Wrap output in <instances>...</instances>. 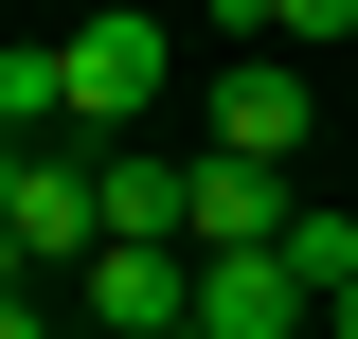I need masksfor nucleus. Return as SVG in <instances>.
<instances>
[{"instance_id":"obj_11","label":"nucleus","mask_w":358,"mask_h":339,"mask_svg":"<svg viewBox=\"0 0 358 339\" xmlns=\"http://www.w3.org/2000/svg\"><path fill=\"white\" fill-rule=\"evenodd\" d=\"M179 339H197V322H179Z\"/></svg>"},{"instance_id":"obj_7","label":"nucleus","mask_w":358,"mask_h":339,"mask_svg":"<svg viewBox=\"0 0 358 339\" xmlns=\"http://www.w3.org/2000/svg\"><path fill=\"white\" fill-rule=\"evenodd\" d=\"M0 126H18V143H54V126H72V72H54V36H18V54H0Z\"/></svg>"},{"instance_id":"obj_2","label":"nucleus","mask_w":358,"mask_h":339,"mask_svg":"<svg viewBox=\"0 0 358 339\" xmlns=\"http://www.w3.org/2000/svg\"><path fill=\"white\" fill-rule=\"evenodd\" d=\"M305 143H322L305 54H233V72H215V107H197V161H268V179H305Z\"/></svg>"},{"instance_id":"obj_9","label":"nucleus","mask_w":358,"mask_h":339,"mask_svg":"<svg viewBox=\"0 0 358 339\" xmlns=\"http://www.w3.org/2000/svg\"><path fill=\"white\" fill-rule=\"evenodd\" d=\"M0 339H72V322H54V303H36V286H18V303H0Z\"/></svg>"},{"instance_id":"obj_6","label":"nucleus","mask_w":358,"mask_h":339,"mask_svg":"<svg viewBox=\"0 0 358 339\" xmlns=\"http://www.w3.org/2000/svg\"><path fill=\"white\" fill-rule=\"evenodd\" d=\"M215 18H233L251 54H341V36H358V0H215Z\"/></svg>"},{"instance_id":"obj_1","label":"nucleus","mask_w":358,"mask_h":339,"mask_svg":"<svg viewBox=\"0 0 358 339\" xmlns=\"http://www.w3.org/2000/svg\"><path fill=\"white\" fill-rule=\"evenodd\" d=\"M0 250H18V286H72V268L108 250V197H90L72 143H18V161H0Z\"/></svg>"},{"instance_id":"obj_10","label":"nucleus","mask_w":358,"mask_h":339,"mask_svg":"<svg viewBox=\"0 0 358 339\" xmlns=\"http://www.w3.org/2000/svg\"><path fill=\"white\" fill-rule=\"evenodd\" d=\"M322 322H341V339H358V286H341V303H322Z\"/></svg>"},{"instance_id":"obj_4","label":"nucleus","mask_w":358,"mask_h":339,"mask_svg":"<svg viewBox=\"0 0 358 339\" xmlns=\"http://www.w3.org/2000/svg\"><path fill=\"white\" fill-rule=\"evenodd\" d=\"M305 268L287 250H197V339H305Z\"/></svg>"},{"instance_id":"obj_3","label":"nucleus","mask_w":358,"mask_h":339,"mask_svg":"<svg viewBox=\"0 0 358 339\" xmlns=\"http://www.w3.org/2000/svg\"><path fill=\"white\" fill-rule=\"evenodd\" d=\"M54 72H72V126H108V143H126L143 107H162V72H179V36L143 18V0H108V18H72V36H54Z\"/></svg>"},{"instance_id":"obj_8","label":"nucleus","mask_w":358,"mask_h":339,"mask_svg":"<svg viewBox=\"0 0 358 339\" xmlns=\"http://www.w3.org/2000/svg\"><path fill=\"white\" fill-rule=\"evenodd\" d=\"M287 268H305V303H341V286H358V214L305 197V214H287Z\"/></svg>"},{"instance_id":"obj_5","label":"nucleus","mask_w":358,"mask_h":339,"mask_svg":"<svg viewBox=\"0 0 358 339\" xmlns=\"http://www.w3.org/2000/svg\"><path fill=\"white\" fill-rule=\"evenodd\" d=\"M72 303H90L108 339H179V322H197V250H90Z\"/></svg>"}]
</instances>
